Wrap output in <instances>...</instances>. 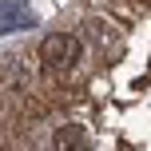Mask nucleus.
I'll return each mask as SVG.
<instances>
[{"mask_svg":"<svg viewBox=\"0 0 151 151\" xmlns=\"http://www.w3.org/2000/svg\"><path fill=\"white\" fill-rule=\"evenodd\" d=\"M83 48L80 40L68 36V32H52V36H44V44H40V64L52 72H72L76 64H80Z\"/></svg>","mask_w":151,"mask_h":151,"instance_id":"obj_1","label":"nucleus"},{"mask_svg":"<svg viewBox=\"0 0 151 151\" xmlns=\"http://www.w3.org/2000/svg\"><path fill=\"white\" fill-rule=\"evenodd\" d=\"M91 135L83 123H60V127L52 131V147H88Z\"/></svg>","mask_w":151,"mask_h":151,"instance_id":"obj_3","label":"nucleus"},{"mask_svg":"<svg viewBox=\"0 0 151 151\" xmlns=\"http://www.w3.org/2000/svg\"><path fill=\"white\" fill-rule=\"evenodd\" d=\"M4 80L12 83V88H20V83H24V72H20V60H16V56H8V60H4Z\"/></svg>","mask_w":151,"mask_h":151,"instance_id":"obj_4","label":"nucleus"},{"mask_svg":"<svg viewBox=\"0 0 151 151\" xmlns=\"http://www.w3.org/2000/svg\"><path fill=\"white\" fill-rule=\"evenodd\" d=\"M88 40H91L96 48H111V52L123 48V32L115 28L111 20H91V24H88Z\"/></svg>","mask_w":151,"mask_h":151,"instance_id":"obj_2","label":"nucleus"}]
</instances>
